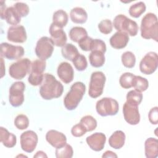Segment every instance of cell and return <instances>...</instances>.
<instances>
[{"label": "cell", "mask_w": 158, "mask_h": 158, "mask_svg": "<svg viewBox=\"0 0 158 158\" xmlns=\"http://www.w3.org/2000/svg\"><path fill=\"white\" fill-rule=\"evenodd\" d=\"M64 86L51 73H44L43 81L40 88V94L45 100L58 98L62 94Z\"/></svg>", "instance_id": "6da1fadb"}, {"label": "cell", "mask_w": 158, "mask_h": 158, "mask_svg": "<svg viewBox=\"0 0 158 158\" xmlns=\"http://www.w3.org/2000/svg\"><path fill=\"white\" fill-rule=\"evenodd\" d=\"M141 36L142 38L156 41L158 40V21L156 14L149 12L142 19L140 27Z\"/></svg>", "instance_id": "7a4b0ae2"}, {"label": "cell", "mask_w": 158, "mask_h": 158, "mask_svg": "<svg viewBox=\"0 0 158 158\" xmlns=\"http://www.w3.org/2000/svg\"><path fill=\"white\" fill-rule=\"evenodd\" d=\"M85 91L86 86L83 83L80 81L74 83L64 99L65 107L69 110L75 109L81 101Z\"/></svg>", "instance_id": "3957f363"}, {"label": "cell", "mask_w": 158, "mask_h": 158, "mask_svg": "<svg viewBox=\"0 0 158 158\" xmlns=\"http://www.w3.org/2000/svg\"><path fill=\"white\" fill-rule=\"evenodd\" d=\"M112 25L118 31L125 32L131 36H136L139 29L135 21L123 14H118L115 16Z\"/></svg>", "instance_id": "277c9868"}, {"label": "cell", "mask_w": 158, "mask_h": 158, "mask_svg": "<svg viewBox=\"0 0 158 158\" xmlns=\"http://www.w3.org/2000/svg\"><path fill=\"white\" fill-rule=\"evenodd\" d=\"M106 78L103 72L96 71L92 73L89 84L88 94L92 98L99 97L103 93Z\"/></svg>", "instance_id": "5b68a950"}, {"label": "cell", "mask_w": 158, "mask_h": 158, "mask_svg": "<svg viewBox=\"0 0 158 158\" xmlns=\"http://www.w3.org/2000/svg\"><path fill=\"white\" fill-rule=\"evenodd\" d=\"M31 62L28 58L20 59L12 63L9 69V75L15 80H22L31 70Z\"/></svg>", "instance_id": "8992f818"}, {"label": "cell", "mask_w": 158, "mask_h": 158, "mask_svg": "<svg viewBox=\"0 0 158 158\" xmlns=\"http://www.w3.org/2000/svg\"><path fill=\"white\" fill-rule=\"evenodd\" d=\"M119 109L118 102L111 98H103L98 101L96 110L98 114L102 117L116 115Z\"/></svg>", "instance_id": "52a82bcc"}, {"label": "cell", "mask_w": 158, "mask_h": 158, "mask_svg": "<svg viewBox=\"0 0 158 158\" xmlns=\"http://www.w3.org/2000/svg\"><path fill=\"white\" fill-rule=\"evenodd\" d=\"M46 67V62L44 60L36 59L31 62V70L28 78V81L30 85L35 86L41 85Z\"/></svg>", "instance_id": "ba28073f"}, {"label": "cell", "mask_w": 158, "mask_h": 158, "mask_svg": "<svg viewBox=\"0 0 158 158\" xmlns=\"http://www.w3.org/2000/svg\"><path fill=\"white\" fill-rule=\"evenodd\" d=\"M54 43L51 38L43 36L40 38L36 44L35 49L36 56L41 60H46L52 54L54 51Z\"/></svg>", "instance_id": "9c48e42d"}, {"label": "cell", "mask_w": 158, "mask_h": 158, "mask_svg": "<svg viewBox=\"0 0 158 158\" xmlns=\"http://www.w3.org/2000/svg\"><path fill=\"white\" fill-rule=\"evenodd\" d=\"M25 85L23 81H15L9 88V101L13 107L20 106L24 101L23 92Z\"/></svg>", "instance_id": "30bf717a"}, {"label": "cell", "mask_w": 158, "mask_h": 158, "mask_svg": "<svg viewBox=\"0 0 158 158\" xmlns=\"http://www.w3.org/2000/svg\"><path fill=\"white\" fill-rule=\"evenodd\" d=\"M158 57L155 52H149L142 58L139 63V70L145 75L153 73L157 69Z\"/></svg>", "instance_id": "8fae6325"}, {"label": "cell", "mask_w": 158, "mask_h": 158, "mask_svg": "<svg viewBox=\"0 0 158 158\" xmlns=\"http://www.w3.org/2000/svg\"><path fill=\"white\" fill-rule=\"evenodd\" d=\"M20 141L22 149L26 152L31 153L37 146L38 138L35 131L27 130L21 134Z\"/></svg>", "instance_id": "7c38bea8"}, {"label": "cell", "mask_w": 158, "mask_h": 158, "mask_svg": "<svg viewBox=\"0 0 158 158\" xmlns=\"http://www.w3.org/2000/svg\"><path fill=\"white\" fill-rule=\"evenodd\" d=\"M24 49L21 46H14L7 43L1 44V57L9 60L21 58L24 55Z\"/></svg>", "instance_id": "4fadbf2b"}, {"label": "cell", "mask_w": 158, "mask_h": 158, "mask_svg": "<svg viewBox=\"0 0 158 158\" xmlns=\"http://www.w3.org/2000/svg\"><path fill=\"white\" fill-rule=\"evenodd\" d=\"M138 106L127 101L123 104V115L125 121L130 125H137L140 121V115Z\"/></svg>", "instance_id": "5bb4252c"}, {"label": "cell", "mask_w": 158, "mask_h": 158, "mask_svg": "<svg viewBox=\"0 0 158 158\" xmlns=\"http://www.w3.org/2000/svg\"><path fill=\"white\" fill-rule=\"evenodd\" d=\"M4 1H1L0 8V16L10 25H17L21 21V17L17 12L13 6L6 7Z\"/></svg>", "instance_id": "9a60e30c"}, {"label": "cell", "mask_w": 158, "mask_h": 158, "mask_svg": "<svg viewBox=\"0 0 158 158\" xmlns=\"http://www.w3.org/2000/svg\"><path fill=\"white\" fill-rule=\"evenodd\" d=\"M7 38L9 41L22 43L26 41L27 36L25 27L23 25H14L8 28Z\"/></svg>", "instance_id": "2e32d148"}, {"label": "cell", "mask_w": 158, "mask_h": 158, "mask_svg": "<svg viewBox=\"0 0 158 158\" xmlns=\"http://www.w3.org/2000/svg\"><path fill=\"white\" fill-rule=\"evenodd\" d=\"M49 32L54 44L57 47H63L67 42V38L64 30L52 23L49 27Z\"/></svg>", "instance_id": "e0dca14e"}, {"label": "cell", "mask_w": 158, "mask_h": 158, "mask_svg": "<svg viewBox=\"0 0 158 158\" xmlns=\"http://www.w3.org/2000/svg\"><path fill=\"white\" fill-rule=\"evenodd\" d=\"M106 141V136L102 133L96 132L86 138L89 147L94 151H101L103 149Z\"/></svg>", "instance_id": "ac0fdd59"}, {"label": "cell", "mask_w": 158, "mask_h": 158, "mask_svg": "<svg viewBox=\"0 0 158 158\" xmlns=\"http://www.w3.org/2000/svg\"><path fill=\"white\" fill-rule=\"evenodd\" d=\"M57 73L61 81L65 84L70 83L73 80L74 71L72 66L69 62H61L57 67Z\"/></svg>", "instance_id": "d6986e66"}, {"label": "cell", "mask_w": 158, "mask_h": 158, "mask_svg": "<svg viewBox=\"0 0 158 158\" xmlns=\"http://www.w3.org/2000/svg\"><path fill=\"white\" fill-rule=\"evenodd\" d=\"M46 141L54 148H59L67 143L65 135L55 130H49L46 134Z\"/></svg>", "instance_id": "ffe728a7"}, {"label": "cell", "mask_w": 158, "mask_h": 158, "mask_svg": "<svg viewBox=\"0 0 158 158\" xmlns=\"http://www.w3.org/2000/svg\"><path fill=\"white\" fill-rule=\"evenodd\" d=\"M129 36L127 33L122 31H117L110 38V46L117 49L125 48L129 41Z\"/></svg>", "instance_id": "44dd1931"}, {"label": "cell", "mask_w": 158, "mask_h": 158, "mask_svg": "<svg viewBox=\"0 0 158 158\" xmlns=\"http://www.w3.org/2000/svg\"><path fill=\"white\" fill-rule=\"evenodd\" d=\"M158 140L154 138H148L144 143L145 156L147 158H156L158 156Z\"/></svg>", "instance_id": "7402d4cb"}, {"label": "cell", "mask_w": 158, "mask_h": 158, "mask_svg": "<svg viewBox=\"0 0 158 158\" xmlns=\"http://www.w3.org/2000/svg\"><path fill=\"white\" fill-rule=\"evenodd\" d=\"M0 141L7 148H11L15 146L17 143L16 136L8 131V130L2 127H0Z\"/></svg>", "instance_id": "603a6c76"}, {"label": "cell", "mask_w": 158, "mask_h": 158, "mask_svg": "<svg viewBox=\"0 0 158 158\" xmlns=\"http://www.w3.org/2000/svg\"><path fill=\"white\" fill-rule=\"evenodd\" d=\"M125 141V135L124 132L121 130H117L109 137V144L114 149H119L123 146Z\"/></svg>", "instance_id": "cb8c5ba5"}, {"label": "cell", "mask_w": 158, "mask_h": 158, "mask_svg": "<svg viewBox=\"0 0 158 158\" xmlns=\"http://www.w3.org/2000/svg\"><path fill=\"white\" fill-rule=\"evenodd\" d=\"M70 17L73 22L75 23L82 24L86 22L88 19V14L83 8L80 7H76L70 10Z\"/></svg>", "instance_id": "d4e9b609"}, {"label": "cell", "mask_w": 158, "mask_h": 158, "mask_svg": "<svg viewBox=\"0 0 158 158\" xmlns=\"http://www.w3.org/2000/svg\"><path fill=\"white\" fill-rule=\"evenodd\" d=\"M89 60L91 66L94 67H101L105 63L104 53L99 51H91L89 55Z\"/></svg>", "instance_id": "484cf974"}, {"label": "cell", "mask_w": 158, "mask_h": 158, "mask_svg": "<svg viewBox=\"0 0 158 158\" xmlns=\"http://www.w3.org/2000/svg\"><path fill=\"white\" fill-rule=\"evenodd\" d=\"M62 56L72 62V60L80 54L75 46L71 43H67L61 49Z\"/></svg>", "instance_id": "4316f807"}, {"label": "cell", "mask_w": 158, "mask_h": 158, "mask_svg": "<svg viewBox=\"0 0 158 158\" xmlns=\"http://www.w3.org/2000/svg\"><path fill=\"white\" fill-rule=\"evenodd\" d=\"M68 19L69 17L67 12L62 9H59L54 12L52 23L62 28L66 26L68 22Z\"/></svg>", "instance_id": "83f0119b"}, {"label": "cell", "mask_w": 158, "mask_h": 158, "mask_svg": "<svg viewBox=\"0 0 158 158\" xmlns=\"http://www.w3.org/2000/svg\"><path fill=\"white\" fill-rule=\"evenodd\" d=\"M88 36L85 28L81 27H74L69 31V37L72 41L78 43L81 38Z\"/></svg>", "instance_id": "f1b7e54d"}, {"label": "cell", "mask_w": 158, "mask_h": 158, "mask_svg": "<svg viewBox=\"0 0 158 158\" xmlns=\"http://www.w3.org/2000/svg\"><path fill=\"white\" fill-rule=\"evenodd\" d=\"M149 86L148 80L144 77L141 76L135 75L132 81V87L135 88V90L143 92L146 91Z\"/></svg>", "instance_id": "f546056e"}, {"label": "cell", "mask_w": 158, "mask_h": 158, "mask_svg": "<svg viewBox=\"0 0 158 158\" xmlns=\"http://www.w3.org/2000/svg\"><path fill=\"white\" fill-rule=\"evenodd\" d=\"M146 4L144 2L140 1L131 5L128 10L129 14L134 18H138L146 11Z\"/></svg>", "instance_id": "4dcf8cb0"}, {"label": "cell", "mask_w": 158, "mask_h": 158, "mask_svg": "<svg viewBox=\"0 0 158 158\" xmlns=\"http://www.w3.org/2000/svg\"><path fill=\"white\" fill-rule=\"evenodd\" d=\"M55 154L57 158H71L73 154V148L70 144L66 143L64 146L56 148Z\"/></svg>", "instance_id": "1f68e13d"}, {"label": "cell", "mask_w": 158, "mask_h": 158, "mask_svg": "<svg viewBox=\"0 0 158 158\" xmlns=\"http://www.w3.org/2000/svg\"><path fill=\"white\" fill-rule=\"evenodd\" d=\"M122 64L127 68H133L136 63V57L135 54L131 51L123 52L121 56Z\"/></svg>", "instance_id": "d6a6232c"}, {"label": "cell", "mask_w": 158, "mask_h": 158, "mask_svg": "<svg viewBox=\"0 0 158 158\" xmlns=\"http://www.w3.org/2000/svg\"><path fill=\"white\" fill-rule=\"evenodd\" d=\"M80 123L84 126L87 131H93L97 127L96 120L93 116L89 115L83 117L81 118Z\"/></svg>", "instance_id": "836d02e7"}, {"label": "cell", "mask_w": 158, "mask_h": 158, "mask_svg": "<svg viewBox=\"0 0 158 158\" xmlns=\"http://www.w3.org/2000/svg\"><path fill=\"white\" fill-rule=\"evenodd\" d=\"M127 102L138 106L142 101L143 94L136 90L130 91L126 96Z\"/></svg>", "instance_id": "e575fe53"}, {"label": "cell", "mask_w": 158, "mask_h": 158, "mask_svg": "<svg viewBox=\"0 0 158 158\" xmlns=\"http://www.w3.org/2000/svg\"><path fill=\"white\" fill-rule=\"evenodd\" d=\"M135 75L130 72H125L123 73L119 79V83L120 86L125 89H128L132 87V81Z\"/></svg>", "instance_id": "d590c367"}, {"label": "cell", "mask_w": 158, "mask_h": 158, "mask_svg": "<svg viewBox=\"0 0 158 158\" xmlns=\"http://www.w3.org/2000/svg\"><path fill=\"white\" fill-rule=\"evenodd\" d=\"M72 62L75 69L80 72L85 70L88 66V62L86 57L81 54H79L72 60Z\"/></svg>", "instance_id": "8d00e7d4"}, {"label": "cell", "mask_w": 158, "mask_h": 158, "mask_svg": "<svg viewBox=\"0 0 158 158\" xmlns=\"http://www.w3.org/2000/svg\"><path fill=\"white\" fill-rule=\"evenodd\" d=\"M14 125L19 130H25L29 125L28 118L24 114H19L14 119Z\"/></svg>", "instance_id": "74e56055"}, {"label": "cell", "mask_w": 158, "mask_h": 158, "mask_svg": "<svg viewBox=\"0 0 158 158\" xmlns=\"http://www.w3.org/2000/svg\"><path fill=\"white\" fill-rule=\"evenodd\" d=\"M98 28L101 33L107 35L112 32L113 28V25L110 20L104 19L101 20L98 24Z\"/></svg>", "instance_id": "f35d334b"}, {"label": "cell", "mask_w": 158, "mask_h": 158, "mask_svg": "<svg viewBox=\"0 0 158 158\" xmlns=\"http://www.w3.org/2000/svg\"><path fill=\"white\" fill-rule=\"evenodd\" d=\"M13 7L21 17H26L29 13V7L26 3L17 2L14 4Z\"/></svg>", "instance_id": "ab89813d"}, {"label": "cell", "mask_w": 158, "mask_h": 158, "mask_svg": "<svg viewBox=\"0 0 158 158\" xmlns=\"http://www.w3.org/2000/svg\"><path fill=\"white\" fill-rule=\"evenodd\" d=\"M90 51H99L102 52L103 53H105L106 51V43L100 39H93Z\"/></svg>", "instance_id": "60d3db41"}, {"label": "cell", "mask_w": 158, "mask_h": 158, "mask_svg": "<svg viewBox=\"0 0 158 158\" xmlns=\"http://www.w3.org/2000/svg\"><path fill=\"white\" fill-rule=\"evenodd\" d=\"M87 132L84 126L79 123L72 127L71 129V133L75 137H81Z\"/></svg>", "instance_id": "b9f144b4"}, {"label": "cell", "mask_w": 158, "mask_h": 158, "mask_svg": "<svg viewBox=\"0 0 158 158\" xmlns=\"http://www.w3.org/2000/svg\"><path fill=\"white\" fill-rule=\"evenodd\" d=\"M93 41V38L91 37L86 36L85 37H83L81 38L78 42V46L79 47L85 51H89L91 49V45Z\"/></svg>", "instance_id": "7bdbcfd3"}, {"label": "cell", "mask_w": 158, "mask_h": 158, "mask_svg": "<svg viewBox=\"0 0 158 158\" xmlns=\"http://www.w3.org/2000/svg\"><path fill=\"white\" fill-rule=\"evenodd\" d=\"M158 107L157 106L152 107L149 112L148 118L149 122L154 125H157L158 122Z\"/></svg>", "instance_id": "ee69618b"}, {"label": "cell", "mask_w": 158, "mask_h": 158, "mask_svg": "<svg viewBox=\"0 0 158 158\" xmlns=\"http://www.w3.org/2000/svg\"><path fill=\"white\" fill-rule=\"evenodd\" d=\"M102 157H115V158H117V155L115 153V152H112V151H106L103 154H102Z\"/></svg>", "instance_id": "f6af8a7d"}, {"label": "cell", "mask_w": 158, "mask_h": 158, "mask_svg": "<svg viewBox=\"0 0 158 158\" xmlns=\"http://www.w3.org/2000/svg\"><path fill=\"white\" fill-rule=\"evenodd\" d=\"M33 157L36 158V157H48V156L46 154V153L42 151H39L38 152H36V153L34 155Z\"/></svg>", "instance_id": "bcb514c9"}]
</instances>
